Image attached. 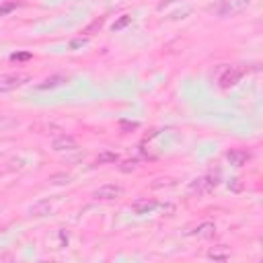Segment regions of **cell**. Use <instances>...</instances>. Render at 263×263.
Masks as SVG:
<instances>
[{
	"label": "cell",
	"mask_w": 263,
	"mask_h": 263,
	"mask_svg": "<svg viewBox=\"0 0 263 263\" xmlns=\"http://www.w3.org/2000/svg\"><path fill=\"white\" fill-rule=\"evenodd\" d=\"M117 160H119V154L117 152H111V150H103L97 156V164H115Z\"/></svg>",
	"instance_id": "11"
},
{
	"label": "cell",
	"mask_w": 263,
	"mask_h": 263,
	"mask_svg": "<svg viewBox=\"0 0 263 263\" xmlns=\"http://www.w3.org/2000/svg\"><path fill=\"white\" fill-rule=\"evenodd\" d=\"M14 6H16V2H10V4H6L4 8H0V14H4V12H8V10H10V8H14Z\"/></svg>",
	"instance_id": "20"
},
{
	"label": "cell",
	"mask_w": 263,
	"mask_h": 263,
	"mask_svg": "<svg viewBox=\"0 0 263 263\" xmlns=\"http://www.w3.org/2000/svg\"><path fill=\"white\" fill-rule=\"evenodd\" d=\"M51 148H53L55 152H70V150H76V148H78V142H76L72 136L62 134V136H58V138L51 142Z\"/></svg>",
	"instance_id": "6"
},
{
	"label": "cell",
	"mask_w": 263,
	"mask_h": 263,
	"mask_svg": "<svg viewBox=\"0 0 263 263\" xmlns=\"http://www.w3.org/2000/svg\"><path fill=\"white\" fill-rule=\"evenodd\" d=\"M156 208H158V201H154V199H136V201L132 203V210H134V214H138V216L150 214V212L156 210Z\"/></svg>",
	"instance_id": "9"
},
{
	"label": "cell",
	"mask_w": 263,
	"mask_h": 263,
	"mask_svg": "<svg viewBox=\"0 0 263 263\" xmlns=\"http://www.w3.org/2000/svg\"><path fill=\"white\" fill-rule=\"evenodd\" d=\"M51 183H55V185H62V183H70V175H51V179H49Z\"/></svg>",
	"instance_id": "16"
},
{
	"label": "cell",
	"mask_w": 263,
	"mask_h": 263,
	"mask_svg": "<svg viewBox=\"0 0 263 263\" xmlns=\"http://www.w3.org/2000/svg\"><path fill=\"white\" fill-rule=\"evenodd\" d=\"M18 125V121L14 119V117H10V115H0V132H8V129H12V127H16Z\"/></svg>",
	"instance_id": "12"
},
{
	"label": "cell",
	"mask_w": 263,
	"mask_h": 263,
	"mask_svg": "<svg viewBox=\"0 0 263 263\" xmlns=\"http://www.w3.org/2000/svg\"><path fill=\"white\" fill-rule=\"evenodd\" d=\"M136 166H138V160H125V162H123L119 168H121L123 173H127V171H134Z\"/></svg>",
	"instance_id": "18"
},
{
	"label": "cell",
	"mask_w": 263,
	"mask_h": 263,
	"mask_svg": "<svg viewBox=\"0 0 263 263\" xmlns=\"http://www.w3.org/2000/svg\"><path fill=\"white\" fill-rule=\"evenodd\" d=\"M31 58V53H12L10 55V60H29Z\"/></svg>",
	"instance_id": "19"
},
{
	"label": "cell",
	"mask_w": 263,
	"mask_h": 263,
	"mask_svg": "<svg viewBox=\"0 0 263 263\" xmlns=\"http://www.w3.org/2000/svg\"><path fill=\"white\" fill-rule=\"evenodd\" d=\"M247 74V68L245 66H228L222 70V74L218 76V86L220 88H230V86H236L242 76Z\"/></svg>",
	"instance_id": "2"
},
{
	"label": "cell",
	"mask_w": 263,
	"mask_h": 263,
	"mask_svg": "<svg viewBox=\"0 0 263 263\" xmlns=\"http://www.w3.org/2000/svg\"><path fill=\"white\" fill-rule=\"evenodd\" d=\"M189 234L197 236V238H212L216 234V224L214 222H201L199 226H195Z\"/></svg>",
	"instance_id": "10"
},
{
	"label": "cell",
	"mask_w": 263,
	"mask_h": 263,
	"mask_svg": "<svg viewBox=\"0 0 263 263\" xmlns=\"http://www.w3.org/2000/svg\"><path fill=\"white\" fill-rule=\"evenodd\" d=\"M70 78L66 74H53V76H47L43 82L37 84V90H49V88H58V86H64Z\"/></svg>",
	"instance_id": "8"
},
{
	"label": "cell",
	"mask_w": 263,
	"mask_h": 263,
	"mask_svg": "<svg viewBox=\"0 0 263 263\" xmlns=\"http://www.w3.org/2000/svg\"><path fill=\"white\" fill-rule=\"evenodd\" d=\"M25 82H29V74H25V72H8V74H0V92L16 90V88L23 86Z\"/></svg>",
	"instance_id": "3"
},
{
	"label": "cell",
	"mask_w": 263,
	"mask_h": 263,
	"mask_svg": "<svg viewBox=\"0 0 263 263\" xmlns=\"http://www.w3.org/2000/svg\"><path fill=\"white\" fill-rule=\"evenodd\" d=\"M103 23H105V16H101V18H95V21H92L88 27H84V29H82V33H84V35H92L97 29H101V27H103Z\"/></svg>",
	"instance_id": "13"
},
{
	"label": "cell",
	"mask_w": 263,
	"mask_h": 263,
	"mask_svg": "<svg viewBox=\"0 0 263 263\" xmlns=\"http://www.w3.org/2000/svg\"><path fill=\"white\" fill-rule=\"evenodd\" d=\"M123 195V187L121 185H113V183H107V185H101L99 189H95L92 197L95 199H101V201H113V199H119Z\"/></svg>",
	"instance_id": "4"
},
{
	"label": "cell",
	"mask_w": 263,
	"mask_h": 263,
	"mask_svg": "<svg viewBox=\"0 0 263 263\" xmlns=\"http://www.w3.org/2000/svg\"><path fill=\"white\" fill-rule=\"evenodd\" d=\"M226 158H228L230 164H234V166H242V164H247V160L251 158V152L245 150V148H232V150L226 152Z\"/></svg>",
	"instance_id": "7"
},
{
	"label": "cell",
	"mask_w": 263,
	"mask_h": 263,
	"mask_svg": "<svg viewBox=\"0 0 263 263\" xmlns=\"http://www.w3.org/2000/svg\"><path fill=\"white\" fill-rule=\"evenodd\" d=\"M31 212H33L35 216H43V214H47V212H49V205H47V203L43 201V203H39V205H35V208L31 210Z\"/></svg>",
	"instance_id": "17"
},
{
	"label": "cell",
	"mask_w": 263,
	"mask_h": 263,
	"mask_svg": "<svg viewBox=\"0 0 263 263\" xmlns=\"http://www.w3.org/2000/svg\"><path fill=\"white\" fill-rule=\"evenodd\" d=\"M129 23H132V16H129V14H123L119 21L113 23V31H121V29H123L125 25H129Z\"/></svg>",
	"instance_id": "15"
},
{
	"label": "cell",
	"mask_w": 263,
	"mask_h": 263,
	"mask_svg": "<svg viewBox=\"0 0 263 263\" xmlns=\"http://www.w3.org/2000/svg\"><path fill=\"white\" fill-rule=\"evenodd\" d=\"M218 183H220L218 177H214V175H203V177H197L195 181L189 183V191H193V193H210Z\"/></svg>",
	"instance_id": "5"
},
{
	"label": "cell",
	"mask_w": 263,
	"mask_h": 263,
	"mask_svg": "<svg viewBox=\"0 0 263 263\" xmlns=\"http://www.w3.org/2000/svg\"><path fill=\"white\" fill-rule=\"evenodd\" d=\"M249 4H251V0H218L216 4L210 6V10L220 18H228V16H234V14H240L242 10H247Z\"/></svg>",
	"instance_id": "1"
},
{
	"label": "cell",
	"mask_w": 263,
	"mask_h": 263,
	"mask_svg": "<svg viewBox=\"0 0 263 263\" xmlns=\"http://www.w3.org/2000/svg\"><path fill=\"white\" fill-rule=\"evenodd\" d=\"M208 257H210V259H222V261H226V259H230V253H228V247H224V251L212 249V251L208 253Z\"/></svg>",
	"instance_id": "14"
}]
</instances>
